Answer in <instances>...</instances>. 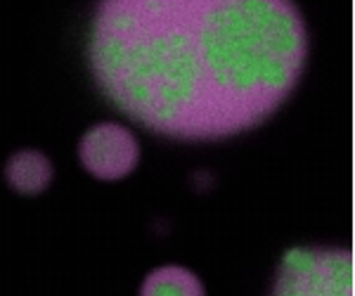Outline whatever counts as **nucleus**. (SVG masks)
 <instances>
[{
  "label": "nucleus",
  "mask_w": 355,
  "mask_h": 296,
  "mask_svg": "<svg viewBox=\"0 0 355 296\" xmlns=\"http://www.w3.org/2000/svg\"><path fill=\"white\" fill-rule=\"evenodd\" d=\"M140 294L145 296H202L204 284L199 282V277L180 265H164L147 275V280L142 282Z\"/></svg>",
  "instance_id": "39448f33"
},
{
  "label": "nucleus",
  "mask_w": 355,
  "mask_h": 296,
  "mask_svg": "<svg viewBox=\"0 0 355 296\" xmlns=\"http://www.w3.org/2000/svg\"><path fill=\"white\" fill-rule=\"evenodd\" d=\"M275 294L351 296L353 254L346 249H291L275 277Z\"/></svg>",
  "instance_id": "f03ea898"
},
{
  "label": "nucleus",
  "mask_w": 355,
  "mask_h": 296,
  "mask_svg": "<svg viewBox=\"0 0 355 296\" xmlns=\"http://www.w3.org/2000/svg\"><path fill=\"white\" fill-rule=\"evenodd\" d=\"M83 168L97 180H121L130 175L140 162V145L128 128L119 123H97L78 145Z\"/></svg>",
  "instance_id": "7ed1b4c3"
},
{
  "label": "nucleus",
  "mask_w": 355,
  "mask_h": 296,
  "mask_svg": "<svg viewBox=\"0 0 355 296\" xmlns=\"http://www.w3.org/2000/svg\"><path fill=\"white\" fill-rule=\"evenodd\" d=\"M306 57L294 0H102L90 28L102 93L178 140L259 126L296 88Z\"/></svg>",
  "instance_id": "f257e3e1"
},
{
  "label": "nucleus",
  "mask_w": 355,
  "mask_h": 296,
  "mask_svg": "<svg viewBox=\"0 0 355 296\" xmlns=\"http://www.w3.org/2000/svg\"><path fill=\"white\" fill-rule=\"evenodd\" d=\"M5 180L15 192L26 197H36L53 183V164L38 150H21L10 157L5 166Z\"/></svg>",
  "instance_id": "20e7f679"
}]
</instances>
